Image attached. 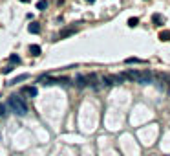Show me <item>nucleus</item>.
<instances>
[{
  "mask_svg": "<svg viewBox=\"0 0 170 156\" xmlns=\"http://www.w3.org/2000/svg\"><path fill=\"white\" fill-rule=\"evenodd\" d=\"M7 107L11 108L17 116H26V114L29 112L26 101H24L20 95H11V97H9V101H7Z\"/></svg>",
  "mask_w": 170,
  "mask_h": 156,
  "instance_id": "nucleus-1",
  "label": "nucleus"
},
{
  "mask_svg": "<svg viewBox=\"0 0 170 156\" xmlns=\"http://www.w3.org/2000/svg\"><path fill=\"white\" fill-rule=\"evenodd\" d=\"M139 84H150V83H156V74L148 72V70H139Z\"/></svg>",
  "mask_w": 170,
  "mask_h": 156,
  "instance_id": "nucleus-2",
  "label": "nucleus"
},
{
  "mask_svg": "<svg viewBox=\"0 0 170 156\" xmlns=\"http://www.w3.org/2000/svg\"><path fill=\"white\" fill-rule=\"evenodd\" d=\"M22 95H29V97H35L37 95V88L35 87H24L22 90H20V97Z\"/></svg>",
  "mask_w": 170,
  "mask_h": 156,
  "instance_id": "nucleus-3",
  "label": "nucleus"
},
{
  "mask_svg": "<svg viewBox=\"0 0 170 156\" xmlns=\"http://www.w3.org/2000/svg\"><path fill=\"white\" fill-rule=\"evenodd\" d=\"M75 84H77L79 88H84V87H88V81H86V75H82V74L75 75Z\"/></svg>",
  "mask_w": 170,
  "mask_h": 156,
  "instance_id": "nucleus-4",
  "label": "nucleus"
},
{
  "mask_svg": "<svg viewBox=\"0 0 170 156\" xmlns=\"http://www.w3.org/2000/svg\"><path fill=\"white\" fill-rule=\"evenodd\" d=\"M73 33H77V28L75 26H72V28H64L61 33H59V39H66V37H69V35H73Z\"/></svg>",
  "mask_w": 170,
  "mask_h": 156,
  "instance_id": "nucleus-5",
  "label": "nucleus"
},
{
  "mask_svg": "<svg viewBox=\"0 0 170 156\" xmlns=\"http://www.w3.org/2000/svg\"><path fill=\"white\" fill-rule=\"evenodd\" d=\"M86 81H88V84H92V87L95 88V90L99 88V84H97V83H99V79H97V75H95V74H90V75H86Z\"/></svg>",
  "mask_w": 170,
  "mask_h": 156,
  "instance_id": "nucleus-6",
  "label": "nucleus"
},
{
  "mask_svg": "<svg viewBox=\"0 0 170 156\" xmlns=\"http://www.w3.org/2000/svg\"><path fill=\"white\" fill-rule=\"evenodd\" d=\"M28 29H29V33L37 35V33H40V24H38V22H31V24L28 26Z\"/></svg>",
  "mask_w": 170,
  "mask_h": 156,
  "instance_id": "nucleus-7",
  "label": "nucleus"
},
{
  "mask_svg": "<svg viewBox=\"0 0 170 156\" xmlns=\"http://www.w3.org/2000/svg\"><path fill=\"white\" fill-rule=\"evenodd\" d=\"M40 46H38V44H31V46H29V53L33 55V57H38V55H40Z\"/></svg>",
  "mask_w": 170,
  "mask_h": 156,
  "instance_id": "nucleus-8",
  "label": "nucleus"
},
{
  "mask_svg": "<svg viewBox=\"0 0 170 156\" xmlns=\"http://www.w3.org/2000/svg\"><path fill=\"white\" fill-rule=\"evenodd\" d=\"M28 77H29L28 74H20V75H17V77H15V79H11V81H9L7 84H17V83H20V81H26Z\"/></svg>",
  "mask_w": 170,
  "mask_h": 156,
  "instance_id": "nucleus-9",
  "label": "nucleus"
},
{
  "mask_svg": "<svg viewBox=\"0 0 170 156\" xmlns=\"http://www.w3.org/2000/svg\"><path fill=\"white\" fill-rule=\"evenodd\" d=\"M101 81H103L104 87H112V84H113V77H112V75H103Z\"/></svg>",
  "mask_w": 170,
  "mask_h": 156,
  "instance_id": "nucleus-10",
  "label": "nucleus"
},
{
  "mask_svg": "<svg viewBox=\"0 0 170 156\" xmlns=\"http://www.w3.org/2000/svg\"><path fill=\"white\" fill-rule=\"evenodd\" d=\"M159 39H161L163 42L170 41V29H163V31H159Z\"/></svg>",
  "mask_w": 170,
  "mask_h": 156,
  "instance_id": "nucleus-11",
  "label": "nucleus"
},
{
  "mask_svg": "<svg viewBox=\"0 0 170 156\" xmlns=\"http://www.w3.org/2000/svg\"><path fill=\"white\" fill-rule=\"evenodd\" d=\"M124 63H126V64H143L144 61H141V59H137V57H128Z\"/></svg>",
  "mask_w": 170,
  "mask_h": 156,
  "instance_id": "nucleus-12",
  "label": "nucleus"
},
{
  "mask_svg": "<svg viewBox=\"0 0 170 156\" xmlns=\"http://www.w3.org/2000/svg\"><path fill=\"white\" fill-rule=\"evenodd\" d=\"M152 22L156 24V26H161V24L165 22V18L161 17V15H154V17H152Z\"/></svg>",
  "mask_w": 170,
  "mask_h": 156,
  "instance_id": "nucleus-13",
  "label": "nucleus"
},
{
  "mask_svg": "<svg viewBox=\"0 0 170 156\" xmlns=\"http://www.w3.org/2000/svg\"><path fill=\"white\" fill-rule=\"evenodd\" d=\"M37 9H38V11L48 9V2H46V0H38V2H37Z\"/></svg>",
  "mask_w": 170,
  "mask_h": 156,
  "instance_id": "nucleus-14",
  "label": "nucleus"
},
{
  "mask_svg": "<svg viewBox=\"0 0 170 156\" xmlns=\"http://www.w3.org/2000/svg\"><path fill=\"white\" fill-rule=\"evenodd\" d=\"M9 63L11 64H20V57H18V55H9Z\"/></svg>",
  "mask_w": 170,
  "mask_h": 156,
  "instance_id": "nucleus-15",
  "label": "nucleus"
},
{
  "mask_svg": "<svg viewBox=\"0 0 170 156\" xmlns=\"http://www.w3.org/2000/svg\"><path fill=\"white\" fill-rule=\"evenodd\" d=\"M137 24H139V18H137V17H132V18H128V26H130V28H136Z\"/></svg>",
  "mask_w": 170,
  "mask_h": 156,
  "instance_id": "nucleus-16",
  "label": "nucleus"
},
{
  "mask_svg": "<svg viewBox=\"0 0 170 156\" xmlns=\"http://www.w3.org/2000/svg\"><path fill=\"white\" fill-rule=\"evenodd\" d=\"M6 110H7V105H0V118H2V116H6V114H7Z\"/></svg>",
  "mask_w": 170,
  "mask_h": 156,
  "instance_id": "nucleus-17",
  "label": "nucleus"
},
{
  "mask_svg": "<svg viewBox=\"0 0 170 156\" xmlns=\"http://www.w3.org/2000/svg\"><path fill=\"white\" fill-rule=\"evenodd\" d=\"M9 72H13V64H9V66H6L2 70V74H9Z\"/></svg>",
  "mask_w": 170,
  "mask_h": 156,
  "instance_id": "nucleus-18",
  "label": "nucleus"
},
{
  "mask_svg": "<svg viewBox=\"0 0 170 156\" xmlns=\"http://www.w3.org/2000/svg\"><path fill=\"white\" fill-rule=\"evenodd\" d=\"M20 2H29V0H20Z\"/></svg>",
  "mask_w": 170,
  "mask_h": 156,
  "instance_id": "nucleus-19",
  "label": "nucleus"
}]
</instances>
